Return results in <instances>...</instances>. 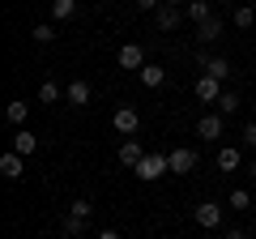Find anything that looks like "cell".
Here are the masks:
<instances>
[{
    "instance_id": "7a4b0ae2",
    "label": "cell",
    "mask_w": 256,
    "mask_h": 239,
    "mask_svg": "<svg viewBox=\"0 0 256 239\" xmlns=\"http://www.w3.org/2000/svg\"><path fill=\"white\" fill-rule=\"evenodd\" d=\"M116 60H120V68H128V73H141V68L150 64V60H146V47H137V43H124Z\"/></svg>"
},
{
    "instance_id": "ac0fdd59",
    "label": "cell",
    "mask_w": 256,
    "mask_h": 239,
    "mask_svg": "<svg viewBox=\"0 0 256 239\" xmlns=\"http://www.w3.org/2000/svg\"><path fill=\"white\" fill-rule=\"evenodd\" d=\"M4 116H9V124H18V128H26V116H30V102H9V107H4Z\"/></svg>"
},
{
    "instance_id": "7c38bea8",
    "label": "cell",
    "mask_w": 256,
    "mask_h": 239,
    "mask_svg": "<svg viewBox=\"0 0 256 239\" xmlns=\"http://www.w3.org/2000/svg\"><path fill=\"white\" fill-rule=\"evenodd\" d=\"M244 166V150L239 146H222L218 150V171H239Z\"/></svg>"
},
{
    "instance_id": "f546056e",
    "label": "cell",
    "mask_w": 256,
    "mask_h": 239,
    "mask_svg": "<svg viewBox=\"0 0 256 239\" xmlns=\"http://www.w3.org/2000/svg\"><path fill=\"white\" fill-rule=\"evenodd\" d=\"M244 171H248V180H252V184H256V158H252V162L244 166Z\"/></svg>"
},
{
    "instance_id": "cb8c5ba5",
    "label": "cell",
    "mask_w": 256,
    "mask_h": 239,
    "mask_svg": "<svg viewBox=\"0 0 256 239\" xmlns=\"http://www.w3.org/2000/svg\"><path fill=\"white\" fill-rule=\"evenodd\" d=\"M230 210H252V192L248 188H235L230 192Z\"/></svg>"
},
{
    "instance_id": "8992f818",
    "label": "cell",
    "mask_w": 256,
    "mask_h": 239,
    "mask_svg": "<svg viewBox=\"0 0 256 239\" xmlns=\"http://www.w3.org/2000/svg\"><path fill=\"white\" fill-rule=\"evenodd\" d=\"M222 128H226V116H218V111L196 120V137H201V141H218V137H222Z\"/></svg>"
},
{
    "instance_id": "52a82bcc",
    "label": "cell",
    "mask_w": 256,
    "mask_h": 239,
    "mask_svg": "<svg viewBox=\"0 0 256 239\" xmlns=\"http://www.w3.org/2000/svg\"><path fill=\"white\" fill-rule=\"evenodd\" d=\"M90 82H82V77H77V82H68V90H64V102H68V107H90Z\"/></svg>"
},
{
    "instance_id": "9a60e30c",
    "label": "cell",
    "mask_w": 256,
    "mask_h": 239,
    "mask_svg": "<svg viewBox=\"0 0 256 239\" xmlns=\"http://www.w3.org/2000/svg\"><path fill=\"white\" fill-rule=\"evenodd\" d=\"M184 13H188L192 26H201V22L214 18V13H210V0H188V4H184Z\"/></svg>"
},
{
    "instance_id": "3957f363",
    "label": "cell",
    "mask_w": 256,
    "mask_h": 239,
    "mask_svg": "<svg viewBox=\"0 0 256 239\" xmlns=\"http://www.w3.org/2000/svg\"><path fill=\"white\" fill-rule=\"evenodd\" d=\"M196 226L201 230H218L222 226V205L218 201H201L196 205Z\"/></svg>"
},
{
    "instance_id": "5b68a950",
    "label": "cell",
    "mask_w": 256,
    "mask_h": 239,
    "mask_svg": "<svg viewBox=\"0 0 256 239\" xmlns=\"http://www.w3.org/2000/svg\"><path fill=\"white\" fill-rule=\"evenodd\" d=\"M201 73H205V77H214V82H222V86H226V82H230V73H235V68H230V60H226V56H205V64H201Z\"/></svg>"
},
{
    "instance_id": "4316f807",
    "label": "cell",
    "mask_w": 256,
    "mask_h": 239,
    "mask_svg": "<svg viewBox=\"0 0 256 239\" xmlns=\"http://www.w3.org/2000/svg\"><path fill=\"white\" fill-rule=\"evenodd\" d=\"M239 137H244V146H248V150H256V120H252V124H248L244 132H239Z\"/></svg>"
},
{
    "instance_id": "4dcf8cb0",
    "label": "cell",
    "mask_w": 256,
    "mask_h": 239,
    "mask_svg": "<svg viewBox=\"0 0 256 239\" xmlns=\"http://www.w3.org/2000/svg\"><path fill=\"white\" fill-rule=\"evenodd\" d=\"M226 239H248V230H239V226H235V230H226Z\"/></svg>"
},
{
    "instance_id": "7402d4cb",
    "label": "cell",
    "mask_w": 256,
    "mask_h": 239,
    "mask_svg": "<svg viewBox=\"0 0 256 239\" xmlns=\"http://www.w3.org/2000/svg\"><path fill=\"white\" fill-rule=\"evenodd\" d=\"M30 38H34V43H52V38H56V26H52V22H38V26L30 30Z\"/></svg>"
},
{
    "instance_id": "6da1fadb",
    "label": "cell",
    "mask_w": 256,
    "mask_h": 239,
    "mask_svg": "<svg viewBox=\"0 0 256 239\" xmlns=\"http://www.w3.org/2000/svg\"><path fill=\"white\" fill-rule=\"evenodd\" d=\"M166 171H171V158H166V154H146V158H141V166H137L132 175L150 184V180H162Z\"/></svg>"
},
{
    "instance_id": "1f68e13d",
    "label": "cell",
    "mask_w": 256,
    "mask_h": 239,
    "mask_svg": "<svg viewBox=\"0 0 256 239\" xmlns=\"http://www.w3.org/2000/svg\"><path fill=\"white\" fill-rule=\"evenodd\" d=\"M162 4H171V9H180V4H184V0H162Z\"/></svg>"
},
{
    "instance_id": "5bb4252c",
    "label": "cell",
    "mask_w": 256,
    "mask_h": 239,
    "mask_svg": "<svg viewBox=\"0 0 256 239\" xmlns=\"http://www.w3.org/2000/svg\"><path fill=\"white\" fill-rule=\"evenodd\" d=\"M180 18H184V13H180V9H171V4H162V9L154 13V22H158V30H162V34H171V30L180 26Z\"/></svg>"
},
{
    "instance_id": "e0dca14e",
    "label": "cell",
    "mask_w": 256,
    "mask_h": 239,
    "mask_svg": "<svg viewBox=\"0 0 256 239\" xmlns=\"http://www.w3.org/2000/svg\"><path fill=\"white\" fill-rule=\"evenodd\" d=\"M214 38H222V18H210L196 26V43H214Z\"/></svg>"
},
{
    "instance_id": "4fadbf2b",
    "label": "cell",
    "mask_w": 256,
    "mask_h": 239,
    "mask_svg": "<svg viewBox=\"0 0 256 239\" xmlns=\"http://www.w3.org/2000/svg\"><path fill=\"white\" fill-rule=\"evenodd\" d=\"M196 98H201V102H218L222 98V82H214V77H196Z\"/></svg>"
},
{
    "instance_id": "9c48e42d",
    "label": "cell",
    "mask_w": 256,
    "mask_h": 239,
    "mask_svg": "<svg viewBox=\"0 0 256 239\" xmlns=\"http://www.w3.org/2000/svg\"><path fill=\"white\" fill-rule=\"evenodd\" d=\"M0 175H4V180H22V175H26V158L22 154H0Z\"/></svg>"
},
{
    "instance_id": "83f0119b",
    "label": "cell",
    "mask_w": 256,
    "mask_h": 239,
    "mask_svg": "<svg viewBox=\"0 0 256 239\" xmlns=\"http://www.w3.org/2000/svg\"><path fill=\"white\" fill-rule=\"evenodd\" d=\"M132 4H137V9H146V13H158V9H162V0H132Z\"/></svg>"
},
{
    "instance_id": "30bf717a",
    "label": "cell",
    "mask_w": 256,
    "mask_h": 239,
    "mask_svg": "<svg viewBox=\"0 0 256 239\" xmlns=\"http://www.w3.org/2000/svg\"><path fill=\"white\" fill-rule=\"evenodd\" d=\"M141 158H146V150H141L132 137H124V146H120V162H124L128 171H137V166H141Z\"/></svg>"
},
{
    "instance_id": "2e32d148",
    "label": "cell",
    "mask_w": 256,
    "mask_h": 239,
    "mask_svg": "<svg viewBox=\"0 0 256 239\" xmlns=\"http://www.w3.org/2000/svg\"><path fill=\"white\" fill-rule=\"evenodd\" d=\"M137 77H141V86H146V90H158V86L166 82V68H162V64H146Z\"/></svg>"
},
{
    "instance_id": "ffe728a7",
    "label": "cell",
    "mask_w": 256,
    "mask_h": 239,
    "mask_svg": "<svg viewBox=\"0 0 256 239\" xmlns=\"http://www.w3.org/2000/svg\"><path fill=\"white\" fill-rule=\"evenodd\" d=\"M77 13V0H52V22H68Z\"/></svg>"
},
{
    "instance_id": "d6a6232c",
    "label": "cell",
    "mask_w": 256,
    "mask_h": 239,
    "mask_svg": "<svg viewBox=\"0 0 256 239\" xmlns=\"http://www.w3.org/2000/svg\"><path fill=\"white\" fill-rule=\"evenodd\" d=\"M226 4H235V0H226Z\"/></svg>"
},
{
    "instance_id": "484cf974",
    "label": "cell",
    "mask_w": 256,
    "mask_h": 239,
    "mask_svg": "<svg viewBox=\"0 0 256 239\" xmlns=\"http://www.w3.org/2000/svg\"><path fill=\"white\" fill-rule=\"evenodd\" d=\"M90 210H94V205L82 201V196H77V201H68V214H73V218H86V222H90Z\"/></svg>"
},
{
    "instance_id": "603a6c76",
    "label": "cell",
    "mask_w": 256,
    "mask_h": 239,
    "mask_svg": "<svg viewBox=\"0 0 256 239\" xmlns=\"http://www.w3.org/2000/svg\"><path fill=\"white\" fill-rule=\"evenodd\" d=\"M252 22H256V9H252V4H239V9H235V26H239V30H248Z\"/></svg>"
},
{
    "instance_id": "d6986e66",
    "label": "cell",
    "mask_w": 256,
    "mask_h": 239,
    "mask_svg": "<svg viewBox=\"0 0 256 239\" xmlns=\"http://www.w3.org/2000/svg\"><path fill=\"white\" fill-rule=\"evenodd\" d=\"M60 235H64V239H77V235H86V218H73V214H64V222H60Z\"/></svg>"
},
{
    "instance_id": "44dd1931",
    "label": "cell",
    "mask_w": 256,
    "mask_h": 239,
    "mask_svg": "<svg viewBox=\"0 0 256 239\" xmlns=\"http://www.w3.org/2000/svg\"><path fill=\"white\" fill-rule=\"evenodd\" d=\"M214 107H218V116H235V111H239V94L235 90H222V98L214 102Z\"/></svg>"
},
{
    "instance_id": "277c9868",
    "label": "cell",
    "mask_w": 256,
    "mask_h": 239,
    "mask_svg": "<svg viewBox=\"0 0 256 239\" xmlns=\"http://www.w3.org/2000/svg\"><path fill=\"white\" fill-rule=\"evenodd\" d=\"M111 124H116L120 137H132V132L141 128V116H137V107H120L116 116H111Z\"/></svg>"
},
{
    "instance_id": "8fae6325",
    "label": "cell",
    "mask_w": 256,
    "mask_h": 239,
    "mask_svg": "<svg viewBox=\"0 0 256 239\" xmlns=\"http://www.w3.org/2000/svg\"><path fill=\"white\" fill-rule=\"evenodd\" d=\"M34 150H38V137H34V132H30V128H18V132H13V154L30 158V154H34Z\"/></svg>"
},
{
    "instance_id": "f1b7e54d",
    "label": "cell",
    "mask_w": 256,
    "mask_h": 239,
    "mask_svg": "<svg viewBox=\"0 0 256 239\" xmlns=\"http://www.w3.org/2000/svg\"><path fill=\"white\" fill-rule=\"evenodd\" d=\"M94 239H124V235H120V230H98Z\"/></svg>"
},
{
    "instance_id": "ba28073f",
    "label": "cell",
    "mask_w": 256,
    "mask_h": 239,
    "mask_svg": "<svg viewBox=\"0 0 256 239\" xmlns=\"http://www.w3.org/2000/svg\"><path fill=\"white\" fill-rule=\"evenodd\" d=\"M171 175H188V171H196V150H171Z\"/></svg>"
},
{
    "instance_id": "d4e9b609",
    "label": "cell",
    "mask_w": 256,
    "mask_h": 239,
    "mask_svg": "<svg viewBox=\"0 0 256 239\" xmlns=\"http://www.w3.org/2000/svg\"><path fill=\"white\" fill-rule=\"evenodd\" d=\"M38 102H60V86H56V82H43V86H38Z\"/></svg>"
}]
</instances>
